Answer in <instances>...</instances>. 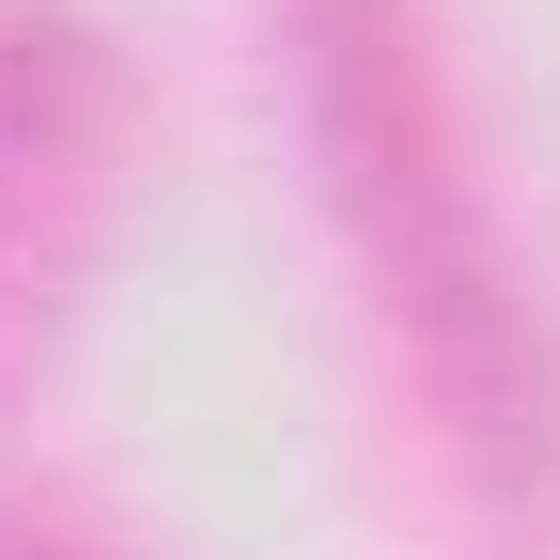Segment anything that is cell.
I'll return each mask as SVG.
<instances>
[{
  "label": "cell",
  "mask_w": 560,
  "mask_h": 560,
  "mask_svg": "<svg viewBox=\"0 0 560 560\" xmlns=\"http://www.w3.org/2000/svg\"><path fill=\"white\" fill-rule=\"evenodd\" d=\"M125 187V47L79 0H0V342L62 312Z\"/></svg>",
  "instance_id": "cell-2"
},
{
  "label": "cell",
  "mask_w": 560,
  "mask_h": 560,
  "mask_svg": "<svg viewBox=\"0 0 560 560\" xmlns=\"http://www.w3.org/2000/svg\"><path fill=\"white\" fill-rule=\"evenodd\" d=\"M280 47H296V109H312L342 234H359V280L452 467L482 482L499 529L545 545L560 529V327L529 296L499 187H482L467 94L436 62V0H280Z\"/></svg>",
  "instance_id": "cell-1"
},
{
  "label": "cell",
  "mask_w": 560,
  "mask_h": 560,
  "mask_svg": "<svg viewBox=\"0 0 560 560\" xmlns=\"http://www.w3.org/2000/svg\"><path fill=\"white\" fill-rule=\"evenodd\" d=\"M0 560H109V529L47 482H0Z\"/></svg>",
  "instance_id": "cell-3"
}]
</instances>
